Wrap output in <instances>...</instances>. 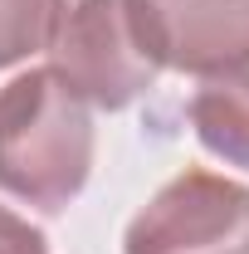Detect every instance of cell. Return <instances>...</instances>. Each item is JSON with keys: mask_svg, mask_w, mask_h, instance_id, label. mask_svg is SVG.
I'll return each instance as SVG.
<instances>
[{"mask_svg": "<svg viewBox=\"0 0 249 254\" xmlns=\"http://www.w3.org/2000/svg\"><path fill=\"white\" fill-rule=\"evenodd\" d=\"M190 127L205 152L249 171V64L205 78V88L190 98Z\"/></svg>", "mask_w": 249, "mask_h": 254, "instance_id": "5b68a950", "label": "cell"}, {"mask_svg": "<svg viewBox=\"0 0 249 254\" xmlns=\"http://www.w3.org/2000/svg\"><path fill=\"white\" fill-rule=\"evenodd\" d=\"M123 254H249V186L190 166L132 215Z\"/></svg>", "mask_w": 249, "mask_h": 254, "instance_id": "3957f363", "label": "cell"}, {"mask_svg": "<svg viewBox=\"0 0 249 254\" xmlns=\"http://www.w3.org/2000/svg\"><path fill=\"white\" fill-rule=\"evenodd\" d=\"M68 0H0V68L49 49Z\"/></svg>", "mask_w": 249, "mask_h": 254, "instance_id": "8992f818", "label": "cell"}, {"mask_svg": "<svg viewBox=\"0 0 249 254\" xmlns=\"http://www.w3.org/2000/svg\"><path fill=\"white\" fill-rule=\"evenodd\" d=\"M0 254H49V245L25 215L0 205Z\"/></svg>", "mask_w": 249, "mask_h": 254, "instance_id": "52a82bcc", "label": "cell"}, {"mask_svg": "<svg viewBox=\"0 0 249 254\" xmlns=\"http://www.w3.org/2000/svg\"><path fill=\"white\" fill-rule=\"evenodd\" d=\"M161 68L220 78L249 64V0H132Z\"/></svg>", "mask_w": 249, "mask_h": 254, "instance_id": "277c9868", "label": "cell"}, {"mask_svg": "<svg viewBox=\"0 0 249 254\" xmlns=\"http://www.w3.org/2000/svg\"><path fill=\"white\" fill-rule=\"evenodd\" d=\"M93 171L88 103L54 68H30L0 88V190L59 215Z\"/></svg>", "mask_w": 249, "mask_h": 254, "instance_id": "6da1fadb", "label": "cell"}, {"mask_svg": "<svg viewBox=\"0 0 249 254\" xmlns=\"http://www.w3.org/2000/svg\"><path fill=\"white\" fill-rule=\"evenodd\" d=\"M49 68L83 103L123 113L161 73V54L132 0H73L49 39Z\"/></svg>", "mask_w": 249, "mask_h": 254, "instance_id": "7a4b0ae2", "label": "cell"}]
</instances>
